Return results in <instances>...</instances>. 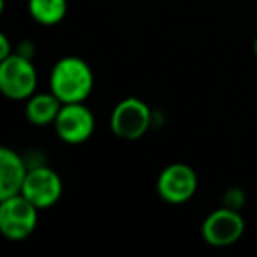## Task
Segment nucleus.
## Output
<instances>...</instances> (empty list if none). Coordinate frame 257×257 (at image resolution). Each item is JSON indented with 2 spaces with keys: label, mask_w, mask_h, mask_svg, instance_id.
Returning a JSON list of instances; mask_svg holds the SVG:
<instances>
[{
  "label": "nucleus",
  "mask_w": 257,
  "mask_h": 257,
  "mask_svg": "<svg viewBox=\"0 0 257 257\" xmlns=\"http://www.w3.org/2000/svg\"><path fill=\"white\" fill-rule=\"evenodd\" d=\"M29 175L23 159L8 147L0 148V199L22 192Z\"/></svg>",
  "instance_id": "1a4fd4ad"
},
{
  "label": "nucleus",
  "mask_w": 257,
  "mask_h": 257,
  "mask_svg": "<svg viewBox=\"0 0 257 257\" xmlns=\"http://www.w3.org/2000/svg\"><path fill=\"white\" fill-rule=\"evenodd\" d=\"M29 13L39 25L53 27L67 15V0H29Z\"/></svg>",
  "instance_id": "9b49d317"
},
{
  "label": "nucleus",
  "mask_w": 257,
  "mask_h": 257,
  "mask_svg": "<svg viewBox=\"0 0 257 257\" xmlns=\"http://www.w3.org/2000/svg\"><path fill=\"white\" fill-rule=\"evenodd\" d=\"M60 107H62L60 99L51 90L46 93H34L32 97L27 99L25 116L32 125L43 127V125L55 123Z\"/></svg>",
  "instance_id": "9d476101"
},
{
  "label": "nucleus",
  "mask_w": 257,
  "mask_h": 257,
  "mask_svg": "<svg viewBox=\"0 0 257 257\" xmlns=\"http://www.w3.org/2000/svg\"><path fill=\"white\" fill-rule=\"evenodd\" d=\"M197 190V175L190 166L175 162L161 171L157 178V192L168 204H183L194 197Z\"/></svg>",
  "instance_id": "0eeeda50"
},
{
  "label": "nucleus",
  "mask_w": 257,
  "mask_h": 257,
  "mask_svg": "<svg viewBox=\"0 0 257 257\" xmlns=\"http://www.w3.org/2000/svg\"><path fill=\"white\" fill-rule=\"evenodd\" d=\"M37 72L27 55L13 53L0 60V92L11 100H27L36 93Z\"/></svg>",
  "instance_id": "f03ea898"
},
{
  "label": "nucleus",
  "mask_w": 257,
  "mask_h": 257,
  "mask_svg": "<svg viewBox=\"0 0 257 257\" xmlns=\"http://www.w3.org/2000/svg\"><path fill=\"white\" fill-rule=\"evenodd\" d=\"M39 208L32 204L25 196H16L0 199V231L11 241H22L29 238L37 227Z\"/></svg>",
  "instance_id": "7ed1b4c3"
},
{
  "label": "nucleus",
  "mask_w": 257,
  "mask_h": 257,
  "mask_svg": "<svg viewBox=\"0 0 257 257\" xmlns=\"http://www.w3.org/2000/svg\"><path fill=\"white\" fill-rule=\"evenodd\" d=\"M55 133L64 143L81 145L90 140L95 128L93 113L85 106V102L62 104L58 116L55 120Z\"/></svg>",
  "instance_id": "423d86ee"
},
{
  "label": "nucleus",
  "mask_w": 257,
  "mask_h": 257,
  "mask_svg": "<svg viewBox=\"0 0 257 257\" xmlns=\"http://www.w3.org/2000/svg\"><path fill=\"white\" fill-rule=\"evenodd\" d=\"M62 180L51 168L39 166V168L29 169L22 189V196H25L32 204L39 210L51 208L60 201L62 197Z\"/></svg>",
  "instance_id": "6e6552de"
},
{
  "label": "nucleus",
  "mask_w": 257,
  "mask_h": 257,
  "mask_svg": "<svg viewBox=\"0 0 257 257\" xmlns=\"http://www.w3.org/2000/svg\"><path fill=\"white\" fill-rule=\"evenodd\" d=\"M15 51L11 50V43H9L8 36L6 34H0V60L8 58L9 55H13Z\"/></svg>",
  "instance_id": "f8f14e48"
},
{
  "label": "nucleus",
  "mask_w": 257,
  "mask_h": 257,
  "mask_svg": "<svg viewBox=\"0 0 257 257\" xmlns=\"http://www.w3.org/2000/svg\"><path fill=\"white\" fill-rule=\"evenodd\" d=\"M253 53H255V57H257V37L253 39Z\"/></svg>",
  "instance_id": "ddd939ff"
},
{
  "label": "nucleus",
  "mask_w": 257,
  "mask_h": 257,
  "mask_svg": "<svg viewBox=\"0 0 257 257\" xmlns=\"http://www.w3.org/2000/svg\"><path fill=\"white\" fill-rule=\"evenodd\" d=\"M152 125V109L145 100L138 97H127L113 107L109 127L120 140L136 141L148 133Z\"/></svg>",
  "instance_id": "20e7f679"
},
{
  "label": "nucleus",
  "mask_w": 257,
  "mask_h": 257,
  "mask_svg": "<svg viewBox=\"0 0 257 257\" xmlns=\"http://www.w3.org/2000/svg\"><path fill=\"white\" fill-rule=\"evenodd\" d=\"M93 88V72L79 57H64L53 65L50 90L62 104L85 102Z\"/></svg>",
  "instance_id": "f257e3e1"
},
{
  "label": "nucleus",
  "mask_w": 257,
  "mask_h": 257,
  "mask_svg": "<svg viewBox=\"0 0 257 257\" xmlns=\"http://www.w3.org/2000/svg\"><path fill=\"white\" fill-rule=\"evenodd\" d=\"M245 232V220L236 208H218L211 211L203 222L201 234L210 246L224 248L234 245Z\"/></svg>",
  "instance_id": "39448f33"
}]
</instances>
